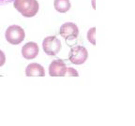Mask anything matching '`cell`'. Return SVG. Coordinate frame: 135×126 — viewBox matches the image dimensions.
I'll list each match as a JSON object with an SVG mask.
<instances>
[{"instance_id":"obj_1","label":"cell","mask_w":135,"mask_h":126,"mask_svg":"<svg viewBox=\"0 0 135 126\" xmlns=\"http://www.w3.org/2000/svg\"><path fill=\"white\" fill-rule=\"evenodd\" d=\"M14 8L23 17L31 18L38 11V3L37 0H13Z\"/></svg>"},{"instance_id":"obj_2","label":"cell","mask_w":135,"mask_h":126,"mask_svg":"<svg viewBox=\"0 0 135 126\" xmlns=\"http://www.w3.org/2000/svg\"><path fill=\"white\" fill-rule=\"evenodd\" d=\"M25 31L19 25H11L6 30V33H5V38L7 41L12 45L20 44L25 39Z\"/></svg>"},{"instance_id":"obj_3","label":"cell","mask_w":135,"mask_h":126,"mask_svg":"<svg viewBox=\"0 0 135 126\" xmlns=\"http://www.w3.org/2000/svg\"><path fill=\"white\" fill-rule=\"evenodd\" d=\"M42 49L46 54L55 56L61 50V42L56 36H47L42 42Z\"/></svg>"},{"instance_id":"obj_4","label":"cell","mask_w":135,"mask_h":126,"mask_svg":"<svg viewBox=\"0 0 135 126\" xmlns=\"http://www.w3.org/2000/svg\"><path fill=\"white\" fill-rule=\"evenodd\" d=\"M88 57L87 50L83 46H75L70 50L69 59L74 65H82Z\"/></svg>"},{"instance_id":"obj_5","label":"cell","mask_w":135,"mask_h":126,"mask_svg":"<svg viewBox=\"0 0 135 126\" xmlns=\"http://www.w3.org/2000/svg\"><path fill=\"white\" fill-rule=\"evenodd\" d=\"M59 34L63 38L66 39H74L77 38L79 35V29L77 25L73 23H66L61 25Z\"/></svg>"},{"instance_id":"obj_6","label":"cell","mask_w":135,"mask_h":126,"mask_svg":"<svg viewBox=\"0 0 135 126\" xmlns=\"http://www.w3.org/2000/svg\"><path fill=\"white\" fill-rule=\"evenodd\" d=\"M67 68V65L62 60H55L50 64L49 74L52 77H63L66 76Z\"/></svg>"},{"instance_id":"obj_7","label":"cell","mask_w":135,"mask_h":126,"mask_svg":"<svg viewBox=\"0 0 135 126\" xmlns=\"http://www.w3.org/2000/svg\"><path fill=\"white\" fill-rule=\"evenodd\" d=\"M22 54L23 58L31 60L36 58L38 54V46L35 42H28L22 49Z\"/></svg>"},{"instance_id":"obj_8","label":"cell","mask_w":135,"mask_h":126,"mask_svg":"<svg viewBox=\"0 0 135 126\" xmlns=\"http://www.w3.org/2000/svg\"><path fill=\"white\" fill-rule=\"evenodd\" d=\"M25 75L27 77H33V76H40V77H44L45 70L40 65L37 63H32L27 65L25 69Z\"/></svg>"},{"instance_id":"obj_9","label":"cell","mask_w":135,"mask_h":126,"mask_svg":"<svg viewBox=\"0 0 135 126\" xmlns=\"http://www.w3.org/2000/svg\"><path fill=\"white\" fill-rule=\"evenodd\" d=\"M55 10L60 13H65L69 11L70 8V0H55L54 2Z\"/></svg>"},{"instance_id":"obj_10","label":"cell","mask_w":135,"mask_h":126,"mask_svg":"<svg viewBox=\"0 0 135 126\" xmlns=\"http://www.w3.org/2000/svg\"><path fill=\"white\" fill-rule=\"evenodd\" d=\"M95 35H96V28L95 27H93V28H91V29H89L88 32H87V39H88V41L93 45H96Z\"/></svg>"},{"instance_id":"obj_11","label":"cell","mask_w":135,"mask_h":126,"mask_svg":"<svg viewBox=\"0 0 135 126\" xmlns=\"http://www.w3.org/2000/svg\"><path fill=\"white\" fill-rule=\"evenodd\" d=\"M66 75L67 76H75V77H77V76H78V72L76 71L75 69H73V68H71V67H68Z\"/></svg>"},{"instance_id":"obj_12","label":"cell","mask_w":135,"mask_h":126,"mask_svg":"<svg viewBox=\"0 0 135 126\" xmlns=\"http://www.w3.org/2000/svg\"><path fill=\"white\" fill-rule=\"evenodd\" d=\"M6 61V56H5V53L3 52L2 50H0V66H2L5 64Z\"/></svg>"},{"instance_id":"obj_13","label":"cell","mask_w":135,"mask_h":126,"mask_svg":"<svg viewBox=\"0 0 135 126\" xmlns=\"http://www.w3.org/2000/svg\"><path fill=\"white\" fill-rule=\"evenodd\" d=\"M11 2H13V0H0V6H4V5L9 4Z\"/></svg>"},{"instance_id":"obj_14","label":"cell","mask_w":135,"mask_h":126,"mask_svg":"<svg viewBox=\"0 0 135 126\" xmlns=\"http://www.w3.org/2000/svg\"><path fill=\"white\" fill-rule=\"evenodd\" d=\"M92 3H93V8H95V0H92Z\"/></svg>"}]
</instances>
